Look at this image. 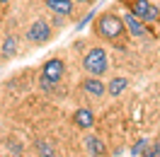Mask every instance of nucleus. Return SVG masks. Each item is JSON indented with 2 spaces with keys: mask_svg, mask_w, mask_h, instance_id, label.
Returning a JSON list of instances; mask_svg holds the SVG:
<instances>
[{
  "mask_svg": "<svg viewBox=\"0 0 160 157\" xmlns=\"http://www.w3.org/2000/svg\"><path fill=\"white\" fill-rule=\"evenodd\" d=\"M126 87H129V78H114L109 85H107V94H109V97H119Z\"/></svg>",
  "mask_w": 160,
  "mask_h": 157,
  "instance_id": "11",
  "label": "nucleus"
},
{
  "mask_svg": "<svg viewBox=\"0 0 160 157\" xmlns=\"http://www.w3.org/2000/svg\"><path fill=\"white\" fill-rule=\"evenodd\" d=\"M148 150V140H141V143H136L133 145V150H131V155L133 157H143V152Z\"/></svg>",
  "mask_w": 160,
  "mask_h": 157,
  "instance_id": "13",
  "label": "nucleus"
},
{
  "mask_svg": "<svg viewBox=\"0 0 160 157\" xmlns=\"http://www.w3.org/2000/svg\"><path fill=\"white\" fill-rule=\"evenodd\" d=\"M82 89H85V94H88V97H97V99H100L102 94L107 92V85H104L100 78H95V75H92V78H88L85 82H82Z\"/></svg>",
  "mask_w": 160,
  "mask_h": 157,
  "instance_id": "7",
  "label": "nucleus"
},
{
  "mask_svg": "<svg viewBox=\"0 0 160 157\" xmlns=\"http://www.w3.org/2000/svg\"><path fill=\"white\" fill-rule=\"evenodd\" d=\"M143 157H160V140L155 145H148V150L143 152Z\"/></svg>",
  "mask_w": 160,
  "mask_h": 157,
  "instance_id": "14",
  "label": "nucleus"
},
{
  "mask_svg": "<svg viewBox=\"0 0 160 157\" xmlns=\"http://www.w3.org/2000/svg\"><path fill=\"white\" fill-rule=\"evenodd\" d=\"M82 68L88 70L90 75H95V78H102V75L107 73V68H109V58H107V51L100 49V46L90 49L88 53H85V58H82Z\"/></svg>",
  "mask_w": 160,
  "mask_h": 157,
  "instance_id": "2",
  "label": "nucleus"
},
{
  "mask_svg": "<svg viewBox=\"0 0 160 157\" xmlns=\"http://www.w3.org/2000/svg\"><path fill=\"white\" fill-rule=\"evenodd\" d=\"M80 2H88V0H80Z\"/></svg>",
  "mask_w": 160,
  "mask_h": 157,
  "instance_id": "17",
  "label": "nucleus"
},
{
  "mask_svg": "<svg viewBox=\"0 0 160 157\" xmlns=\"http://www.w3.org/2000/svg\"><path fill=\"white\" fill-rule=\"evenodd\" d=\"M63 73H66L63 60H61V58H51V60H46V63H44V68H41V82L56 85V82H61Z\"/></svg>",
  "mask_w": 160,
  "mask_h": 157,
  "instance_id": "4",
  "label": "nucleus"
},
{
  "mask_svg": "<svg viewBox=\"0 0 160 157\" xmlns=\"http://www.w3.org/2000/svg\"><path fill=\"white\" fill-rule=\"evenodd\" d=\"M73 121H75L78 128H90L92 123H95V116H92L90 109H78V111L73 114Z\"/></svg>",
  "mask_w": 160,
  "mask_h": 157,
  "instance_id": "10",
  "label": "nucleus"
},
{
  "mask_svg": "<svg viewBox=\"0 0 160 157\" xmlns=\"http://www.w3.org/2000/svg\"><path fill=\"white\" fill-rule=\"evenodd\" d=\"M121 17H124V24H126V29H129V34L133 36V39H146V36H148V31H146V22L138 20L131 10L124 12Z\"/></svg>",
  "mask_w": 160,
  "mask_h": 157,
  "instance_id": "6",
  "label": "nucleus"
},
{
  "mask_svg": "<svg viewBox=\"0 0 160 157\" xmlns=\"http://www.w3.org/2000/svg\"><path fill=\"white\" fill-rule=\"evenodd\" d=\"M0 2H10V0H0Z\"/></svg>",
  "mask_w": 160,
  "mask_h": 157,
  "instance_id": "16",
  "label": "nucleus"
},
{
  "mask_svg": "<svg viewBox=\"0 0 160 157\" xmlns=\"http://www.w3.org/2000/svg\"><path fill=\"white\" fill-rule=\"evenodd\" d=\"M44 2H46V7H49L51 12H56L61 17L73 15V0H44Z\"/></svg>",
  "mask_w": 160,
  "mask_h": 157,
  "instance_id": "9",
  "label": "nucleus"
},
{
  "mask_svg": "<svg viewBox=\"0 0 160 157\" xmlns=\"http://www.w3.org/2000/svg\"><path fill=\"white\" fill-rule=\"evenodd\" d=\"M51 24L44 20H34L29 24V29H27V39L32 41V44H46V41L51 39Z\"/></svg>",
  "mask_w": 160,
  "mask_h": 157,
  "instance_id": "5",
  "label": "nucleus"
},
{
  "mask_svg": "<svg viewBox=\"0 0 160 157\" xmlns=\"http://www.w3.org/2000/svg\"><path fill=\"white\" fill-rule=\"evenodd\" d=\"M39 152H41V157H53V147L49 143H39Z\"/></svg>",
  "mask_w": 160,
  "mask_h": 157,
  "instance_id": "15",
  "label": "nucleus"
},
{
  "mask_svg": "<svg viewBox=\"0 0 160 157\" xmlns=\"http://www.w3.org/2000/svg\"><path fill=\"white\" fill-rule=\"evenodd\" d=\"M126 31V24H124V17L121 15H114V12H104L97 20V34L107 41H119Z\"/></svg>",
  "mask_w": 160,
  "mask_h": 157,
  "instance_id": "1",
  "label": "nucleus"
},
{
  "mask_svg": "<svg viewBox=\"0 0 160 157\" xmlns=\"http://www.w3.org/2000/svg\"><path fill=\"white\" fill-rule=\"evenodd\" d=\"M85 150H88V155H92V157H104L107 155V145H104L97 136H85Z\"/></svg>",
  "mask_w": 160,
  "mask_h": 157,
  "instance_id": "8",
  "label": "nucleus"
},
{
  "mask_svg": "<svg viewBox=\"0 0 160 157\" xmlns=\"http://www.w3.org/2000/svg\"><path fill=\"white\" fill-rule=\"evenodd\" d=\"M2 58H12V56H15V53H17V36H5V39H2Z\"/></svg>",
  "mask_w": 160,
  "mask_h": 157,
  "instance_id": "12",
  "label": "nucleus"
},
{
  "mask_svg": "<svg viewBox=\"0 0 160 157\" xmlns=\"http://www.w3.org/2000/svg\"><path fill=\"white\" fill-rule=\"evenodd\" d=\"M129 10L143 22H158L160 20V7H155L150 0H131Z\"/></svg>",
  "mask_w": 160,
  "mask_h": 157,
  "instance_id": "3",
  "label": "nucleus"
}]
</instances>
